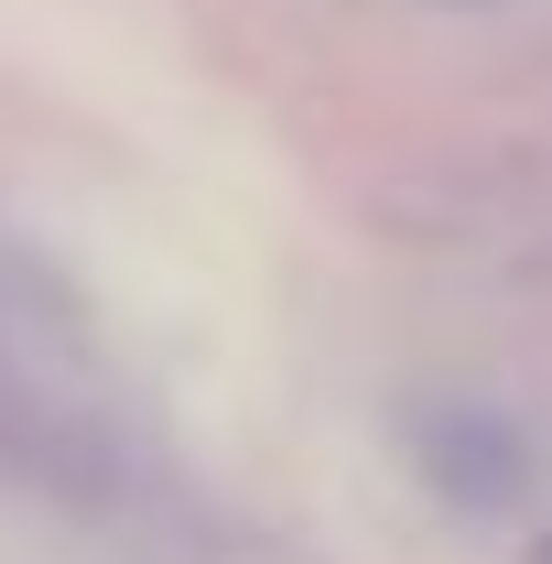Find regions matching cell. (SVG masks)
I'll list each match as a JSON object with an SVG mask.
<instances>
[{"label":"cell","instance_id":"obj_1","mask_svg":"<svg viewBox=\"0 0 552 564\" xmlns=\"http://www.w3.org/2000/svg\"><path fill=\"white\" fill-rule=\"evenodd\" d=\"M531 564H552V532H542V543H531Z\"/></svg>","mask_w":552,"mask_h":564}]
</instances>
